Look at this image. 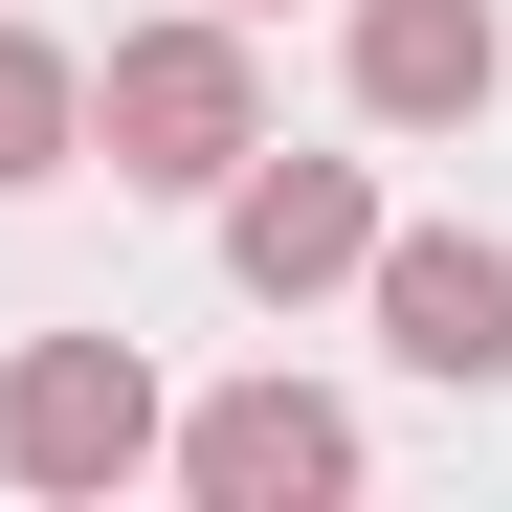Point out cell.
Segmentation results:
<instances>
[{"instance_id":"4","label":"cell","mask_w":512,"mask_h":512,"mask_svg":"<svg viewBox=\"0 0 512 512\" xmlns=\"http://www.w3.org/2000/svg\"><path fill=\"white\" fill-rule=\"evenodd\" d=\"M245 290H334V268H379V201L334 179V156H290V179H245Z\"/></svg>"},{"instance_id":"1","label":"cell","mask_w":512,"mask_h":512,"mask_svg":"<svg viewBox=\"0 0 512 512\" xmlns=\"http://www.w3.org/2000/svg\"><path fill=\"white\" fill-rule=\"evenodd\" d=\"M134 446H156V379L112 357V334H45V357L0 379V468L23 490H112Z\"/></svg>"},{"instance_id":"3","label":"cell","mask_w":512,"mask_h":512,"mask_svg":"<svg viewBox=\"0 0 512 512\" xmlns=\"http://www.w3.org/2000/svg\"><path fill=\"white\" fill-rule=\"evenodd\" d=\"M379 312H401L423 379H512V268L490 245H379Z\"/></svg>"},{"instance_id":"7","label":"cell","mask_w":512,"mask_h":512,"mask_svg":"<svg viewBox=\"0 0 512 512\" xmlns=\"http://www.w3.org/2000/svg\"><path fill=\"white\" fill-rule=\"evenodd\" d=\"M0 179H67V67L0 45Z\"/></svg>"},{"instance_id":"2","label":"cell","mask_w":512,"mask_h":512,"mask_svg":"<svg viewBox=\"0 0 512 512\" xmlns=\"http://www.w3.org/2000/svg\"><path fill=\"white\" fill-rule=\"evenodd\" d=\"M223 156H245V67H223V23L112 45V179H223Z\"/></svg>"},{"instance_id":"6","label":"cell","mask_w":512,"mask_h":512,"mask_svg":"<svg viewBox=\"0 0 512 512\" xmlns=\"http://www.w3.org/2000/svg\"><path fill=\"white\" fill-rule=\"evenodd\" d=\"M334 468H357V423H334V401H290V379L201 423V490H223V512H268V490H334Z\"/></svg>"},{"instance_id":"5","label":"cell","mask_w":512,"mask_h":512,"mask_svg":"<svg viewBox=\"0 0 512 512\" xmlns=\"http://www.w3.org/2000/svg\"><path fill=\"white\" fill-rule=\"evenodd\" d=\"M357 90L379 112H468L490 90V0H357Z\"/></svg>"}]
</instances>
